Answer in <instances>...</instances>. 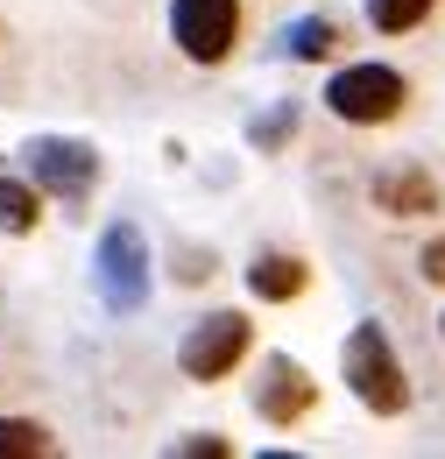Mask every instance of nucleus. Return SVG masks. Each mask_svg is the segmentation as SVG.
Instances as JSON below:
<instances>
[{"mask_svg":"<svg viewBox=\"0 0 445 459\" xmlns=\"http://www.w3.org/2000/svg\"><path fill=\"white\" fill-rule=\"evenodd\" d=\"M339 368H346L353 396L368 403L375 417H396V410L410 403V382H403V360L389 353V333H382V325H353V340H346V353H339Z\"/></svg>","mask_w":445,"mask_h":459,"instance_id":"f257e3e1","label":"nucleus"},{"mask_svg":"<svg viewBox=\"0 0 445 459\" xmlns=\"http://www.w3.org/2000/svg\"><path fill=\"white\" fill-rule=\"evenodd\" d=\"M403 100H410V85H403V71H389V64H346V71H333V85H326V107L346 127H382V120L403 114Z\"/></svg>","mask_w":445,"mask_h":459,"instance_id":"f03ea898","label":"nucleus"},{"mask_svg":"<svg viewBox=\"0 0 445 459\" xmlns=\"http://www.w3.org/2000/svg\"><path fill=\"white\" fill-rule=\"evenodd\" d=\"M92 283L107 297V311H142L149 304V247L127 220H113L100 233V255H92Z\"/></svg>","mask_w":445,"mask_h":459,"instance_id":"7ed1b4c3","label":"nucleus"},{"mask_svg":"<svg viewBox=\"0 0 445 459\" xmlns=\"http://www.w3.org/2000/svg\"><path fill=\"white\" fill-rule=\"evenodd\" d=\"M22 170L36 177L50 198H64V205H78L92 184H100V156L85 149V142H71V134H36L29 149H22Z\"/></svg>","mask_w":445,"mask_h":459,"instance_id":"20e7f679","label":"nucleus"},{"mask_svg":"<svg viewBox=\"0 0 445 459\" xmlns=\"http://www.w3.org/2000/svg\"><path fill=\"white\" fill-rule=\"evenodd\" d=\"M240 36V0H170V43L191 64H220Z\"/></svg>","mask_w":445,"mask_h":459,"instance_id":"39448f33","label":"nucleus"},{"mask_svg":"<svg viewBox=\"0 0 445 459\" xmlns=\"http://www.w3.org/2000/svg\"><path fill=\"white\" fill-rule=\"evenodd\" d=\"M248 318L240 311H213V318H198L191 333H184V346H177V368L191 375V382H220V375H233L240 368V353H248Z\"/></svg>","mask_w":445,"mask_h":459,"instance_id":"423d86ee","label":"nucleus"},{"mask_svg":"<svg viewBox=\"0 0 445 459\" xmlns=\"http://www.w3.org/2000/svg\"><path fill=\"white\" fill-rule=\"evenodd\" d=\"M311 403H318V382H311V375H304L290 353H269V360H262V389H255L262 424H297Z\"/></svg>","mask_w":445,"mask_h":459,"instance_id":"0eeeda50","label":"nucleus"},{"mask_svg":"<svg viewBox=\"0 0 445 459\" xmlns=\"http://www.w3.org/2000/svg\"><path fill=\"white\" fill-rule=\"evenodd\" d=\"M375 205L396 212V220H424V212H439V184L424 170H389L375 177Z\"/></svg>","mask_w":445,"mask_h":459,"instance_id":"6e6552de","label":"nucleus"},{"mask_svg":"<svg viewBox=\"0 0 445 459\" xmlns=\"http://www.w3.org/2000/svg\"><path fill=\"white\" fill-rule=\"evenodd\" d=\"M304 283H311V269L297 255H255V269H248V290L262 304H290V297H304Z\"/></svg>","mask_w":445,"mask_h":459,"instance_id":"1a4fd4ad","label":"nucleus"},{"mask_svg":"<svg viewBox=\"0 0 445 459\" xmlns=\"http://www.w3.org/2000/svg\"><path fill=\"white\" fill-rule=\"evenodd\" d=\"M43 220V184L29 177V184H14V177H0V227L7 233H36Z\"/></svg>","mask_w":445,"mask_h":459,"instance_id":"9d476101","label":"nucleus"},{"mask_svg":"<svg viewBox=\"0 0 445 459\" xmlns=\"http://www.w3.org/2000/svg\"><path fill=\"white\" fill-rule=\"evenodd\" d=\"M333 50H339V29L326 22V14H311V22L290 29V57L297 64H318V57H333Z\"/></svg>","mask_w":445,"mask_h":459,"instance_id":"9b49d317","label":"nucleus"},{"mask_svg":"<svg viewBox=\"0 0 445 459\" xmlns=\"http://www.w3.org/2000/svg\"><path fill=\"white\" fill-rule=\"evenodd\" d=\"M36 453H50V431L29 417H0V459H36Z\"/></svg>","mask_w":445,"mask_h":459,"instance_id":"f8f14e48","label":"nucleus"},{"mask_svg":"<svg viewBox=\"0 0 445 459\" xmlns=\"http://www.w3.org/2000/svg\"><path fill=\"white\" fill-rule=\"evenodd\" d=\"M432 7H439V0H368V22H375L382 36H403V29H417Z\"/></svg>","mask_w":445,"mask_h":459,"instance_id":"ddd939ff","label":"nucleus"},{"mask_svg":"<svg viewBox=\"0 0 445 459\" xmlns=\"http://www.w3.org/2000/svg\"><path fill=\"white\" fill-rule=\"evenodd\" d=\"M424 276H432V283H445V233L424 247Z\"/></svg>","mask_w":445,"mask_h":459,"instance_id":"4468645a","label":"nucleus"}]
</instances>
